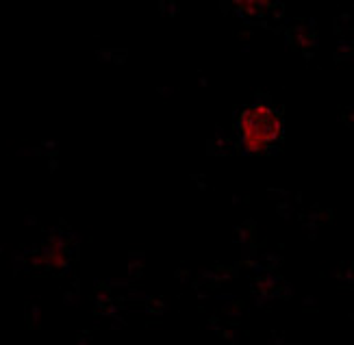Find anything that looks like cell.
Segmentation results:
<instances>
[{"label": "cell", "instance_id": "obj_1", "mask_svg": "<svg viewBox=\"0 0 354 345\" xmlns=\"http://www.w3.org/2000/svg\"><path fill=\"white\" fill-rule=\"evenodd\" d=\"M237 131L245 152H266L283 137V115L270 104H250L239 113Z\"/></svg>", "mask_w": 354, "mask_h": 345}]
</instances>
